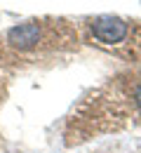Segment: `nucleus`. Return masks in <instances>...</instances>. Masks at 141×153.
<instances>
[{"label": "nucleus", "mask_w": 141, "mask_h": 153, "mask_svg": "<svg viewBox=\"0 0 141 153\" xmlns=\"http://www.w3.org/2000/svg\"><path fill=\"white\" fill-rule=\"evenodd\" d=\"M87 40L127 61H141V21L120 14H99L85 24Z\"/></svg>", "instance_id": "3"}, {"label": "nucleus", "mask_w": 141, "mask_h": 153, "mask_svg": "<svg viewBox=\"0 0 141 153\" xmlns=\"http://www.w3.org/2000/svg\"><path fill=\"white\" fill-rule=\"evenodd\" d=\"M78 28L66 19L42 17L26 19L10 26L0 38V52L12 57H45L52 52H66L78 47Z\"/></svg>", "instance_id": "2"}, {"label": "nucleus", "mask_w": 141, "mask_h": 153, "mask_svg": "<svg viewBox=\"0 0 141 153\" xmlns=\"http://www.w3.org/2000/svg\"><path fill=\"white\" fill-rule=\"evenodd\" d=\"M141 125V71L111 78L82 99L66 125V144L75 146L101 134Z\"/></svg>", "instance_id": "1"}]
</instances>
